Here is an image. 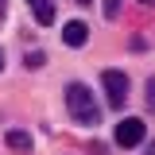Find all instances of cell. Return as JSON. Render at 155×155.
Masks as SVG:
<instances>
[{"label": "cell", "instance_id": "1", "mask_svg": "<svg viewBox=\"0 0 155 155\" xmlns=\"http://www.w3.org/2000/svg\"><path fill=\"white\" fill-rule=\"evenodd\" d=\"M66 109H70V116H74L81 128H97V124H101V109H97L93 93H89L81 81H70V85H66Z\"/></svg>", "mask_w": 155, "mask_h": 155}, {"label": "cell", "instance_id": "2", "mask_svg": "<svg viewBox=\"0 0 155 155\" xmlns=\"http://www.w3.org/2000/svg\"><path fill=\"white\" fill-rule=\"evenodd\" d=\"M113 140H116V147H124V151H132V147H140V143L147 140V124H143L140 116H124V120L116 124Z\"/></svg>", "mask_w": 155, "mask_h": 155}, {"label": "cell", "instance_id": "3", "mask_svg": "<svg viewBox=\"0 0 155 155\" xmlns=\"http://www.w3.org/2000/svg\"><path fill=\"white\" fill-rule=\"evenodd\" d=\"M101 85H105L113 109H124V105H128V74H124V70H105V74H101Z\"/></svg>", "mask_w": 155, "mask_h": 155}, {"label": "cell", "instance_id": "4", "mask_svg": "<svg viewBox=\"0 0 155 155\" xmlns=\"http://www.w3.org/2000/svg\"><path fill=\"white\" fill-rule=\"evenodd\" d=\"M62 43H66V47H85V43H89V27L78 23V19H70V23L62 27Z\"/></svg>", "mask_w": 155, "mask_h": 155}, {"label": "cell", "instance_id": "5", "mask_svg": "<svg viewBox=\"0 0 155 155\" xmlns=\"http://www.w3.org/2000/svg\"><path fill=\"white\" fill-rule=\"evenodd\" d=\"M27 8H31L35 23H43V27L54 23V0H27Z\"/></svg>", "mask_w": 155, "mask_h": 155}, {"label": "cell", "instance_id": "6", "mask_svg": "<svg viewBox=\"0 0 155 155\" xmlns=\"http://www.w3.org/2000/svg\"><path fill=\"white\" fill-rule=\"evenodd\" d=\"M4 143H8L12 151H31V136L23 132V128H12V132L4 136Z\"/></svg>", "mask_w": 155, "mask_h": 155}, {"label": "cell", "instance_id": "7", "mask_svg": "<svg viewBox=\"0 0 155 155\" xmlns=\"http://www.w3.org/2000/svg\"><path fill=\"white\" fill-rule=\"evenodd\" d=\"M101 12H105V19H116V16H120V0H105Z\"/></svg>", "mask_w": 155, "mask_h": 155}, {"label": "cell", "instance_id": "8", "mask_svg": "<svg viewBox=\"0 0 155 155\" xmlns=\"http://www.w3.org/2000/svg\"><path fill=\"white\" fill-rule=\"evenodd\" d=\"M43 62H47V54H39V51H31V54H27V66H31V70H39Z\"/></svg>", "mask_w": 155, "mask_h": 155}, {"label": "cell", "instance_id": "9", "mask_svg": "<svg viewBox=\"0 0 155 155\" xmlns=\"http://www.w3.org/2000/svg\"><path fill=\"white\" fill-rule=\"evenodd\" d=\"M147 101H151V105H155V78H151V81H147Z\"/></svg>", "mask_w": 155, "mask_h": 155}, {"label": "cell", "instance_id": "10", "mask_svg": "<svg viewBox=\"0 0 155 155\" xmlns=\"http://www.w3.org/2000/svg\"><path fill=\"white\" fill-rule=\"evenodd\" d=\"M0 70H4V51H0Z\"/></svg>", "mask_w": 155, "mask_h": 155}, {"label": "cell", "instance_id": "11", "mask_svg": "<svg viewBox=\"0 0 155 155\" xmlns=\"http://www.w3.org/2000/svg\"><path fill=\"white\" fill-rule=\"evenodd\" d=\"M78 4H93V0H78Z\"/></svg>", "mask_w": 155, "mask_h": 155}]
</instances>
